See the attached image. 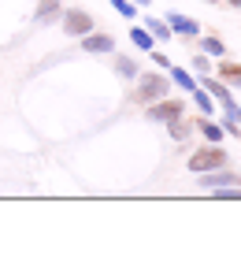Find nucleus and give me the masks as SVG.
I'll use <instances>...</instances> for the list:
<instances>
[{"label": "nucleus", "mask_w": 241, "mask_h": 260, "mask_svg": "<svg viewBox=\"0 0 241 260\" xmlns=\"http://www.w3.org/2000/svg\"><path fill=\"white\" fill-rule=\"evenodd\" d=\"M167 26L178 30V34H186V38H197V34H200V22H193L189 15H178V11L167 15Z\"/></svg>", "instance_id": "7"}, {"label": "nucleus", "mask_w": 241, "mask_h": 260, "mask_svg": "<svg viewBox=\"0 0 241 260\" xmlns=\"http://www.w3.org/2000/svg\"><path fill=\"white\" fill-rule=\"evenodd\" d=\"M82 49H86V52H115V41L108 38V34H86Z\"/></svg>", "instance_id": "8"}, {"label": "nucleus", "mask_w": 241, "mask_h": 260, "mask_svg": "<svg viewBox=\"0 0 241 260\" xmlns=\"http://www.w3.org/2000/svg\"><path fill=\"white\" fill-rule=\"evenodd\" d=\"M200 49L208 52V56H223V41H219V38H204V41H200Z\"/></svg>", "instance_id": "15"}, {"label": "nucleus", "mask_w": 241, "mask_h": 260, "mask_svg": "<svg viewBox=\"0 0 241 260\" xmlns=\"http://www.w3.org/2000/svg\"><path fill=\"white\" fill-rule=\"evenodd\" d=\"M230 4H237V8H241V0H230Z\"/></svg>", "instance_id": "22"}, {"label": "nucleus", "mask_w": 241, "mask_h": 260, "mask_svg": "<svg viewBox=\"0 0 241 260\" xmlns=\"http://www.w3.org/2000/svg\"><path fill=\"white\" fill-rule=\"evenodd\" d=\"M167 126H171V134H175V138H178V141H182V138H186V134H189V126H186V123H182V115H178V119H171V123H167Z\"/></svg>", "instance_id": "16"}, {"label": "nucleus", "mask_w": 241, "mask_h": 260, "mask_svg": "<svg viewBox=\"0 0 241 260\" xmlns=\"http://www.w3.org/2000/svg\"><path fill=\"white\" fill-rule=\"evenodd\" d=\"M197 182L204 186V190H219V186H241V175L226 171V164H223V168H215V175H204V171H197Z\"/></svg>", "instance_id": "6"}, {"label": "nucleus", "mask_w": 241, "mask_h": 260, "mask_svg": "<svg viewBox=\"0 0 241 260\" xmlns=\"http://www.w3.org/2000/svg\"><path fill=\"white\" fill-rule=\"evenodd\" d=\"M134 4H149V0H134Z\"/></svg>", "instance_id": "21"}, {"label": "nucleus", "mask_w": 241, "mask_h": 260, "mask_svg": "<svg viewBox=\"0 0 241 260\" xmlns=\"http://www.w3.org/2000/svg\"><path fill=\"white\" fill-rule=\"evenodd\" d=\"M200 134L208 138V141H219V138H223V130L215 126V123H200Z\"/></svg>", "instance_id": "17"}, {"label": "nucleus", "mask_w": 241, "mask_h": 260, "mask_svg": "<svg viewBox=\"0 0 241 260\" xmlns=\"http://www.w3.org/2000/svg\"><path fill=\"white\" fill-rule=\"evenodd\" d=\"M130 41H134L137 49H152V34H149V30H141V26L130 30Z\"/></svg>", "instance_id": "12"}, {"label": "nucleus", "mask_w": 241, "mask_h": 260, "mask_svg": "<svg viewBox=\"0 0 241 260\" xmlns=\"http://www.w3.org/2000/svg\"><path fill=\"white\" fill-rule=\"evenodd\" d=\"M200 78H204L200 86L208 89L215 101H223V108H226V119H230V123H237V119H241V108H237V101L230 97V93H226V86H219V82H215V78H208V75H200Z\"/></svg>", "instance_id": "3"}, {"label": "nucleus", "mask_w": 241, "mask_h": 260, "mask_svg": "<svg viewBox=\"0 0 241 260\" xmlns=\"http://www.w3.org/2000/svg\"><path fill=\"white\" fill-rule=\"evenodd\" d=\"M56 11H59V0H41V8H38V15H33V19H38V22H48Z\"/></svg>", "instance_id": "10"}, {"label": "nucleus", "mask_w": 241, "mask_h": 260, "mask_svg": "<svg viewBox=\"0 0 241 260\" xmlns=\"http://www.w3.org/2000/svg\"><path fill=\"white\" fill-rule=\"evenodd\" d=\"M223 164H226V152L219 145H212V149H200V152L189 156V171H215V168H223Z\"/></svg>", "instance_id": "2"}, {"label": "nucleus", "mask_w": 241, "mask_h": 260, "mask_svg": "<svg viewBox=\"0 0 241 260\" xmlns=\"http://www.w3.org/2000/svg\"><path fill=\"white\" fill-rule=\"evenodd\" d=\"M115 71H119L123 78H137V63L126 60V56H119V60H115Z\"/></svg>", "instance_id": "13"}, {"label": "nucleus", "mask_w": 241, "mask_h": 260, "mask_svg": "<svg viewBox=\"0 0 241 260\" xmlns=\"http://www.w3.org/2000/svg\"><path fill=\"white\" fill-rule=\"evenodd\" d=\"M63 30L71 34V38H86V34H93V15L71 8V11H63Z\"/></svg>", "instance_id": "4"}, {"label": "nucleus", "mask_w": 241, "mask_h": 260, "mask_svg": "<svg viewBox=\"0 0 241 260\" xmlns=\"http://www.w3.org/2000/svg\"><path fill=\"white\" fill-rule=\"evenodd\" d=\"M193 97H197V108H200V115H212V108H215V104H212V97H208V93L193 89Z\"/></svg>", "instance_id": "14"}, {"label": "nucleus", "mask_w": 241, "mask_h": 260, "mask_svg": "<svg viewBox=\"0 0 241 260\" xmlns=\"http://www.w3.org/2000/svg\"><path fill=\"white\" fill-rule=\"evenodd\" d=\"M171 78L178 82V86H182V89H197V82H193V75H189V71H182V67H171Z\"/></svg>", "instance_id": "9"}, {"label": "nucleus", "mask_w": 241, "mask_h": 260, "mask_svg": "<svg viewBox=\"0 0 241 260\" xmlns=\"http://www.w3.org/2000/svg\"><path fill=\"white\" fill-rule=\"evenodd\" d=\"M167 93H171V78L156 75V71H149V75L137 78V101H141V104H152V101L167 97Z\"/></svg>", "instance_id": "1"}, {"label": "nucleus", "mask_w": 241, "mask_h": 260, "mask_svg": "<svg viewBox=\"0 0 241 260\" xmlns=\"http://www.w3.org/2000/svg\"><path fill=\"white\" fill-rule=\"evenodd\" d=\"M145 26H149V34L152 38H171V26H167V22H160V19H145Z\"/></svg>", "instance_id": "11"}, {"label": "nucleus", "mask_w": 241, "mask_h": 260, "mask_svg": "<svg viewBox=\"0 0 241 260\" xmlns=\"http://www.w3.org/2000/svg\"><path fill=\"white\" fill-rule=\"evenodd\" d=\"M219 75H223V78H241V67H237V63H223Z\"/></svg>", "instance_id": "18"}, {"label": "nucleus", "mask_w": 241, "mask_h": 260, "mask_svg": "<svg viewBox=\"0 0 241 260\" xmlns=\"http://www.w3.org/2000/svg\"><path fill=\"white\" fill-rule=\"evenodd\" d=\"M193 67H197L200 75H208V60H204V56H197V60H193Z\"/></svg>", "instance_id": "20"}, {"label": "nucleus", "mask_w": 241, "mask_h": 260, "mask_svg": "<svg viewBox=\"0 0 241 260\" xmlns=\"http://www.w3.org/2000/svg\"><path fill=\"white\" fill-rule=\"evenodd\" d=\"M112 4H115L119 15H134V4H126V0H112Z\"/></svg>", "instance_id": "19"}, {"label": "nucleus", "mask_w": 241, "mask_h": 260, "mask_svg": "<svg viewBox=\"0 0 241 260\" xmlns=\"http://www.w3.org/2000/svg\"><path fill=\"white\" fill-rule=\"evenodd\" d=\"M182 112H186L182 101H167V97H160V101L149 104V119H152V123H171V119H178Z\"/></svg>", "instance_id": "5"}]
</instances>
